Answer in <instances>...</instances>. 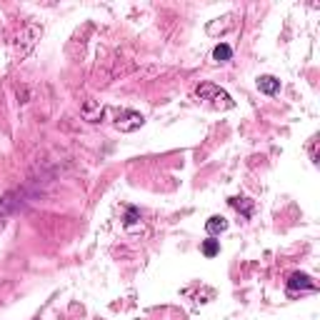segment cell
<instances>
[{"label":"cell","mask_w":320,"mask_h":320,"mask_svg":"<svg viewBox=\"0 0 320 320\" xmlns=\"http://www.w3.org/2000/svg\"><path fill=\"white\" fill-rule=\"evenodd\" d=\"M195 95H198L200 100H210L215 108H233L230 95H228L225 90H220V88H215V85H210V83H205V85H198Z\"/></svg>","instance_id":"cell-1"},{"label":"cell","mask_w":320,"mask_h":320,"mask_svg":"<svg viewBox=\"0 0 320 320\" xmlns=\"http://www.w3.org/2000/svg\"><path fill=\"white\" fill-rule=\"evenodd\" d=\"M285 290H288V295H298V290H305V293H313V290H318V285L313 283L310 275H305V273H293L290 275V280L285 285Z\"/></svg>","instance_id":"cell-2"},{"label":"cell","mask_w":320,"mask_h":320,"mask_svg":"<svg viewBox=\"0 0 320 320\" xmlns=\"http://www.w3.org/2000/svg\"><path fill=\"white\" fill-rule=\"evenodd\" d=\"M258 88H260V93H265V95H275L280 90V80L273 76H263L258 80Z\"/></svg>","instance_id":"cell-3"},{"label":"cell","mask_w":320,"mask_h":320,"mask_svg":"<svg viewBox=\"0 0 320 320\" xmlns=\"http://www.w3.org/2000/svg\"><path fill=\"white\" fill-rule=\"evenodd\" d=\"M225 228H228V220H225V218H220V215H213V218H208V223H205L208 235H220Z\"/></svg>","instance_id":"cell-4"},{"label":"cell","mask_w":320,"mask_h":320,"mask_svg":"<svg viewBox=\"0 0 320 320\" xmlns=\"http://www.w3.org/2000/svg\"><path fill=\"white\" fill-rule=\"evenodd\" d=\"M230 58H233V50H230V45H225V43L215 45V50H213V60H215V63H228Z\"/></svg>","instance_id":"cell-5"},{"label":"cell","mask_w":320,"mask_h":320,"mask_svg":"<svg viewBox=\"0 0 320 320\" xmlns=\"http://www.w3.org/2000/svg\"><path fill=\"white\" fill-rule=\"evenodd\" d=\"M218 253H220V240L208 238L205 243H203V255H205V258H215Z\"/></svg>","instance_id":"cell-6"}]
</instances>
